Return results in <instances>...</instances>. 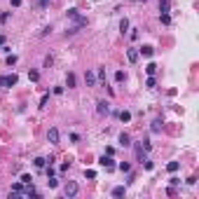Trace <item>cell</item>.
<instances>
[{"label":"cell","instance_id":"1","mask_svg":"<svg viewBox=\"0 0 199 199\" xmlns=\"http://www.w3.org/2000/svg\"><path fill=\"white\" fill-rule=\"evenodd\" d=\"M80 192V185L75 183V180H68V183L63 185V197H68V199H73L75 194Z\"/></svg>","mask_w":199,"mask_h":199},{"label":"cell","instance_id":"2","mask_svg":"<svg viewBox=\"0 0 199 199\" xmlns=\"http://www.w3.org/2000/svg\"><path fill=\"white\" fill-rule=\"evenodd\" d=\"M68 19H73L77 26H87V19H84V16H80V12L75 10V7H70V10H68Z\"/></svg>","mask_w":199,"mask_h":199},{"label":"cell","instance_id":"3","mask_svg":"<svg viewBox=\"0 0 199 199\" xmlns=\"http://www.w3.org/2000/svg\"><path fill=\"white\" fill-rule=\"evenodd\" d=\"M16 82H19V77H16L14 73L12 75H0V87H14Z\"/></svg>","mask_w":199,"mask_h":199},{"label":"cell","instance_id":"4","mask_svg":"<svg viewBox=\"0 0 199 199\" xmlns=\"http://www.w3.org/2000/svg\"><path fill=\"white\" fill-rule=\"evenodd\" d=\"M47 141L52 143V145H59V141H61V134H59L56 126H52V129L47 131Z\"/></svg>","mask_w":199,"mask_h":199},{"label":"cell","instance_id":"5","mask_svg":"<svg viewBox=\"0 0 199 199\" xmlns=\"http://www.w3.org/2000/svg\"><path fill=\"white\" fill-rule=\"evenodd\" d=\"M99 164L105 166V169H115V159H113V155H103V157L99 159Z\"/></svg>","mask_w":199,"mask_h":199},{"label":"cell","instance_id":"6","mask_svg":"<svg viewBox=\"0 0 199 199\" xmlns=\"http://www.w3.org/2000/svg\"><path fill=\"white\" fill-rule=\"evenodd\" d=\"M96 113H99V115H108L110 113V103L108 101H99V103H96Z\"/></svg>","mask_w":199,"mask_h":199},{"label":"cell","instance_id":"7","mask_svg":"<svg viewBox=\"0 0 199 199\" xmlns=\"http://www.w3.org/2000/svg\"><path fill=\"white\" fill-rule=\"evenodd\" d=\"M138 56H141V54H138L136 47H129V49H126V59H129V63H136Z\"/></svg>","mask_w":199,"mask_h":199},{"label":"cell","instance_id":"8","mask_svg":"<svg viewBox=\"0 0 199 199\" xmlns=\"http://www.w3.org/2000/svg\"><path fill=\"white\" fill-rule=\"evenodd\" d=\"M138 54H143V56L150 59L152 54H155V47H152V45H143V47H138Z\"/></svg>","mask_w":199,"mask_h":199},{"label":"cell","instance_id":"9","mask_svg":"<svg viewBox=\"0 0 199 199\" xmlns=\"http://www.w3.org/2000/svg\"><path fill=\"white\" fill-rule=\"evenodd\" d=\"M120 145H122V148H129V145H134V143H131V136L126 134V131H122V134H120Z\"/></svg>","mask_w":199,"mask_h":199},{"label":"cell","instance_id":"10","mask_svg":"<svg viewBox=\"0 0 199 199\" xmlns=\"http://www.w3.org/2000/svg\"><path fill=\"white\" fill-rule=\"evenodd\" d=\"M84 82H87V87H94V84H96V73L87 70V73H84Z\"/></svg>","mask_w":199,"mask_h":199},{"label":"cell","instance_id":"11","mask_svg":"<svg viewBox=\"0 0 199 199\" xmlns=\"http://www.w3.org/2000/svg\"><path fill=\"white\" fill-rule=\"evenodd\" d=\"M171 10V0H159V14H169Z\"/></svg>","mask_w":199,"mask_h":199},{"label":"cell","instance_id":"12","mask_svg":"<svg viewBox=\"0 0 199 199\" xmlns=\"http://www.w3.org/2000/svg\"><path fill=\"white\" fill-rule=\"evenodd\" d=\"M117 117H120V122H124V124H126V122H131V113H129V110H120Z\"/></svg>","mask_w":199,"mask_h":199},{"label":"cell","instance_id":"13","mask_svg":"<svg viewBox=\"0 0 199 199\" xmlns=\"http://www.w3.org/2000/svg\"><path fill=\"white\" fill-rule=\"evenodd\" d=\"M124 192H126L124 185H117V188H113V197H124Z\"/></svg>","mask_w":199,"mask_h":199},{"label":"cell","instance_id":"14","mask_svg":"<svg viewBox=\"0 0 199 199\" xmlns=\"http://www.w3.org/2000/svg\"><path fill=\"white\" fill-rule=\"evenodd\" d=\"M66 87H68V89H73V87H75V75L73 73L66 75Z\"/></svg>","mask_w":199,"mask_h":199},{"label":"cell","instance_id":"15","mask_svg":"<svg viewBox=\"0 0 199 199\" xmlns=\"http://www.w3.org/2000/svg\"><path fill=\"white\" fill-rule=\"evenodd\" d=\"M33 164H35L38 169H45V166H47V159H45V157H35V159H33Z\"/></svg>","mask_w":199,"mask_h":199},{"label":"cell","instance_id":"16","mask_svg":"<svg viewBox=\"0 0 199 199\" xmlns=\"http://www.w3.org/2000/svg\"><path fill=\"white\" fill-rule=\"evenodd\" d=\"M178 169H180V164H178V162H169V164H166V171H169V173H176Z\"/></svg>","mask_w":199,"mask_h":199},{"label":"cell","instance_id":"17","mask_svg":"<svg viewBox=\"0 0 199 199\" xmlns=\"http://www.w3.org/2000/svg\"><path fill=\"white\" fill-rule=\"evenodd\" d=\"M162 126H164V122L159 120V117H157L155 122H152V131H155V134H157V131H162Z\"/></svg>","mask_w":199,"mask_h":199},{"label":"cell","instance_id":"18","mask_svg":"<svg viewBox=\"0 0 199 199\" xmlns=\"http://www.w3.org/2000/svg\"><path fill=\"white\" fill-rule=\"evenodd\" d=\"M117 169H120L122 173H129V171H131V164H129V162H122V164H117Z\"/></svg>","mask_w":199,"mask_h":199},{"label":"cell","instance_id":"19","mask_svg":"<svg viewBox=\"0 0 199 199\" xmlns=\"http://www.w3.org/2000/svg\"><path fill=\"white\" fill-rule=\"evenodd\" d=\"M120 31H122V33H126V31H129V19H126V16L120 21Z\"/></svg>","mask_w":199,"mask_h":199},{"label":"cell","instance_id":"20","mask_svg":"<svg viewBox=\"0 0 199 199\" xmlns=\"http://www.w3.org/2000/svg\"><path fill=\"white\" fill-rule=\"evenodd\" d=\"M12 192L21 194V192H24V183H21V180H19V183H14V185H12Z\"/></svg>","mask_w":199,"mask_h":199},{"label":"cell","instance_id":"21","mask_svg":"<svg viewBox=\"0 0 199 199\" xmlns=\"http://www.w3.org/2000/svg\"><path fill=\"white\" fill-rule=\"evenodd\" d=\"M124 80H126V73L124 70H117L115 73V82H124Z\"/></svg>","mask_w":199,"mask_h":199},{"label":"cell","instance_id":"22","mask_svg":"<svg viewBox=\"0 0 199 199\" xmlns=\"http://www.w3.org/2000/svg\"><path fill=\"white\" fill-rule=\"evenodd\" d=\"M145 73L148 75H155V73H157V66H155V63H148V66H145Z\"/></svg>","mask_w":199,"mask_h":199},{"label":"cell","instance_id":"23","mask_svg":"<svg viewBox=\"0 0 199 199\" xmlns=\"http://www.w3.org/2000/svg\"><path fill=\"white\" fill-rule=\"evenodd\" d=\"M28 80H31V82H38V80H40V73H38V70H31V73H28Z\"/></svg>","mask_w":199,"mask_h":199},{"label":"cell","instance_id":"24","mask_svg":"<svg viewBox=\"0 0 199 199\" xmlns=\"http://www.w3.org/2000/svg\"><path fill=\"white\" fill-rule=\"evenodd\" d=\"M21 183L24 185H33V178L28 176V173H24V176H21Z\"/></svg>","mask_w":199,"mask_h":199},{"label":"cell","instance_id":"25","mask_svg":"<svg viewBox=\"0 0 199 199\" xmlns=\"http://www.w3.org/2000/svg\"><path fill=\"white\" fill-rule=\"evenodd\" d=\"M159 19H162L164 26H169V24H171V16H169V14H159Z\"/></svg>","mask_w":199,"mask_h":199},{"label":"cell","instance_id":"26","mask_svg":"<svg viewBox=\"0 0 199 199\" xmlns=\"http://www.w3.org/2000/svg\"><path fill=\"white\" fill-rule=\"evenodd\" d=\"M7 21H10V12H2L0 14V24H7Z\"/></svg>","mask_w":199,"mask_h":199},{"label":"cell","instance_id":"27","mask_svg":"<svg viewBox=\"0 0 199 199\" xmlns=\"http://www.w3.org/2000/svg\"><path fill=\"white\" fill-rule=\"evenodd\" d=\"M84 176H87V178H89V180H94V178H96V171H91V169H87V171H84Z\"/></svg>","mask_w":199,"mask_h":199},{"label":"cell","instance_id":"28","mask_svg":"<svg viewBox=\"0 0 199 199\" xmlns=\"http://www.w3.org/2000/svg\"><path fill=\"white\" fill-rule=\"evenodd\" d=\"M16 61H19V59H16V56H14V54H10V56H7V66H14V63H16Z\"/></svg>","mask_w":199,"mask_h":199},{"label":"cell","instance_id":"29","mask_svg":"<svg viewBox=\"0 0 199 199\" xmlns=\"http://www.w3.org/2000/svg\"><path fill=\"white\" fill-rule=\"evenodd\" d=\"M155 84H157V82H155V75H150V77L145 80V87H155Z\"/></svg>","mask_w":199,"mask_h":199},{"label":"cell","instance_id":"30","mask_svg":"<svg viewBox=\"0 0 199 199\" xmlns=\"http://www.w3.org/2000/svg\"><path fill=\"white\" fill-rule=\"evenodd\" d=\"M143 166H145V169H148V171H152V166H155V164H152V162H150V159H148V157H145V159H143Z\"/></svg>","mask_w":199,"mask_h":199},{"label":"cell","instance_id":"31","mask_svg":"<svg viewBox=\"0 0 199 199\" xmlns=\"http://www.w3.org/2000/svg\"><path fill=\"white\" fill-rule=\"evenodd\" d=\"M47 185H49V188H56V185H59V180H56V178H54V176H49V180H47Z\"/></svg>","mask_w":199,"mask_h":199},{"label":"cell","instance_id":"32","mask_svg":"<svg viewBox=\"0 0 199 199\" xmlns=\"http://www.w3.org/2000/svg\"><path fill=\"white\" fill-rule=\"evenodd\" d=\"M96 80H101V82H105V70H103V68H101L99 73H96Z\"/></svg>","mask_w":199,"mask_h":199},{"label":"cell","instance_id":"33","mask_svg":"<svg viewBox=\"0 0 199 199\" xmlns=\"http://www.w3.org/2000/svg\"><path fill=\"white\" fill-rule=\"evenodd\" d=\"M47 103H49V94H45V96H42V101H40V108H45Z\"/></svg>","mask_w":199,"mask_h":199},{"label":"cell","instance_id":"34","mask_svg":"<svg viewBox=\"0 0 199 199\" xmlns=\"http://www.w3.org/2000/svg\"><path fill=\"white\" fill-rule=\"evenodd\" d=\"M138 38H141V33H138V28H134L131 31V40H138Z\"/></svg>","mask_w":199,"mask_h":199},{"label":"cell","instance_id":"35","mask_svg":"<svg viewBox=\"0 0 199 199\" xmlns=\"http://www.w3.org/2000/svg\"><path fill=\"white\" fill-rule=\"evenodd\" d=\"M169 183H171V188H176V185H178V183H180V180H178V178H176V176H171V178H169Z\"/></svg>","mask_w":199,"mask_h":199},{"label":"cell","instance_id":"36","mask_svg":"<svg viewBox=\"0 0 199 199\" xmlns=\"http://www.w3.org/2000/svg\"><path fill=\"white\" fill-rule=\"evenodd\" d=\"M45 171H47V178H49V176H54V166H52V164H47V169H45Z\"/></svg>","mask_w":199,"mask_h":199},{"label":"cell","instance_id":"37","mask_svg":"<svg viewBox=\"0 0 199 199\" xmlns=\"http://www.w3.org/2000/svg\"><path fill=\"white\" fill-rule=\"evenodd\" d=\"M52 63H54V59H52V56H45V66H47V68L52 66Z\"/></svg>","mask_w":199,"mask_h":199},{"label":"cell","instance_id":"38","mask_svg":"<svg viewBox=\"0 0 199 199\" xmlns=\"http://www.w3.org/2000/svg\"><path fill=\"white\" fill-rule=\"evenodd\" d=\"M49 2H52V0H40V7H47Z\"/></svg>","mask_w":199,"mask_h":199},{"label":"cell","instance_id":"39","mask_svg":"<svg viewBox=\"0 0 199 199\" xmlns=\"http://www.w3.org/2000/svg\"><path fill=\"white\" fill-rule=\"evenodd\" d=\"M12 7H21V0H12Z\"/></svg>","mask_w":199,"mask_h":199},{"label":"cell","instance_id":"40","mask_svg":"<svg viewBox=\"0 0 199 199\" xmlns=\"http://www.w3.org/2000/svg\"><path fill=\"white\" fill-rule=\"evenodd\" d=\"M2 45H5V35H2V33H0V47H2Z\"/></svg>","mask_w":199,"mask_h":199}]
</instances>
